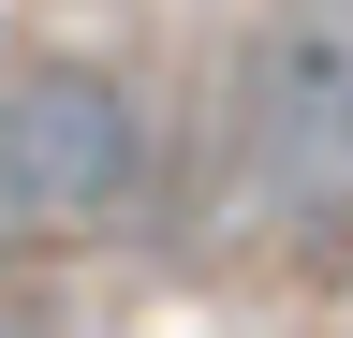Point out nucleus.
Here are the masks:
<instances>
[{"instance_id": "nucleus-1", "label": "nucleus", "mask_w": 353, "mask_h": 338, "mask_svg": "<svg viewBox=\"0 0 353 338\" xmlns=\"http://www.w3.org/2000/svg\"><path fill=\"white\" fill-rule=\"evenodd\" d=\"M148 191V103L103 59H30L0 89V221L15 235H103Z\"/></svg>"}, {"instance_id": "nucleus-2", "label": "nucleus", "mask_w": 353, "mask_h": 338, "mask_svg": "<svg viewBox=\"0 0 353 338\" xmlns=\"http://www.w3.org/2000/svg\"><path fill=\"white\" fill-rule=\"evenodd\" d=\"M236 133L280 206H353V0H280L250 30Z\"/></svg>"}]
</instances>
